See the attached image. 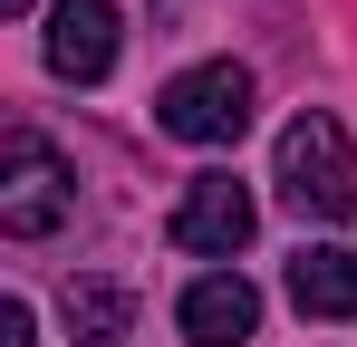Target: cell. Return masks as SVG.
<instances>
[{
    "instance_id": "cell-10",
    "label": "cell",
    "mask_w": 357,
    "mask_h": 347,
    "mask_svg": "<svg viewBox=\"0 0 357 347\" xmlns=\"http://www.w3.org/2000/svg\"><path fill=\"white\" fill-rule=\"evenodd\" d=\"M0 10H10V20H29V10H39V0H0Z\"/></svg>"
},
{
    "instance_id": "cell-1",
    "label": "cell",
    "mask_w": 357,
    "mask_h": 347,
    "mask_svg": "<svg viewBox=\"0 0 357 347\" xmlns=\"http://www.w3.org/2000/svg\"><path fill=\"white\" fill-rule=\"evenodd\" d=\"M280 203L290 213H309V222H348L357 213V145H348V125L328 107H309L280 125Z\"/></svg>"
},
{
    "instance_id": "cell-2",
    "label": "cell",
    "mask_w": 357,
    "mask_h": 347,
    "mask_svg": "<svg viewBox=\"0 0 357 347\" xmlns=\"http://www.w3.org/2000/svg\"><path fill=\"white\" fill-rule=\"evenodd\" d=\"M77 213V174L49 135H29V125H10V145H0V231L10 241H49V231Z\"/></svg>"
},
{
    "instance_id": "cell-4",
    "label": "cell",
    "mask_w": 357,
    "mask_h": 347,
    "mask_svg": "<svg viewBox=\"0 0 357 347\" xmlns=\"http://www.w3.org/2000/svg\"><path fill=\"white\" fill-rule=\"evenodd\" d=\"M251 222H261V203L241 193L232 174H193L165 231H174V251H193V261H232L241 241H251Z\"/></svg>"
},
{
    "instance_id": "cell-3",
    "label": "cell",
    "mask_w": 357,
    "mask_h": 347,
    "mask_svg": "<svg viewBox=\"0 0 357 347\" xmlns=\"http://www.w3.org/2000/svg\"><path fill=\"white\" fill-rule=\"evenodd\" d=\"M155 125H165L174 145H232L241 125H251V68H232V58L183 68L174 87L155 97Z\"/></svg>"
},
{
    "instance_id": "cell-6",
    "label": "cell",
    "mask_w": 357,
    "mask_h": 347,
    "mask_svg": "<svg viewBox=\"0 0 357 347\" xmlns=\"http://www.w3.org/2000/svg\"><path fill=\"white\" fill-rule=\"evenodd\" d=\"M174 318H183V338H193V347H241L251 328H261V289L241 280V270H203V280L183 289Z\"/></svg>"
},
{
    "instance_id": "cell-8",
    "label": "cell",
    "mask_w": 357,
    "mask_h": 347,
    "mask_svg": "<svg viewBox=\"0 0 357 347\" xmlns=\"http://www.w3.org/2000/svg\"><path fill=\"white\" fill-rule=\"evenodd\" d=\"M126 328H135V299L116 280H68V338L77 347H126Z\"/></svg>"
},
{
    "instance_id": "cell-9",
    "label": "cell",
    "mask_w": 357,
    "mask_h": 347,
    "mask_svg": "<svg viewBox=\"0 0 357 347\" xmlns=\"http://www.w3.org/2000/svg\"><path fill=\"white\" fill-rule=\"evenodd\" d=\"M0 347H39L29 338V299H0Z\"/></svg>"
},
{
    "instance_id": "cell-7",
    "label": "cell",
    "mask_w": 357,
    "mask_h": 347,
    "mask_svg": "<svg viewBox=\"0 0 357 347\" xmlns=\"http://www.w3.org/2000/svg\"><path fill=\"white\" fill-rule=\"evenodd\" d=\"M290 299H299V318H357V251H299L290 261Z\"/></svg>"
},
{
    "instance_id": "cell-5",
    "label": "cell",
    "mask_w": 357,
    "mask_h": 347,
    "mask_svg": "<svg viewBox=\"0 0 357 347\" xmlns=\"http://www.w3.org/2000/svg\"><path fill=\"white\" fill-rule=\"evenodd\" d=\"M49 77L68 87H97L116 68V0H49Z\"/></svg>"
}]
</instances>
